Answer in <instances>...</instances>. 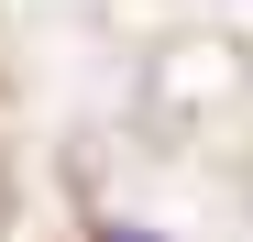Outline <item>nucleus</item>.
Here are the masks:
<instances>
[{"mask_svg":"<svg viewBox=\"0 0 253 242\" xmlns=\"http://www.w3.org/2000/svg\"><path fill=\"white\" fill-rule=\"evenodd\" d=\"M99 242H154V231H99Z\"/></svg>","mask_w":253,"mask_h":242,"instance_id":"1","label":"nucleus"}]
</instances>
